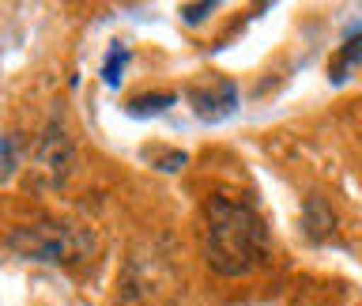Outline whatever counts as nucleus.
<instances>
[{
    "instance_id": "nucleus-1",
    "label": "nucleus",
    "mask_w": 362,
    "mask_h": 306,
    "mask_svg": "<svg viewBox=\"0 0 362 306\" xmlns=\"http://www.w3.org/2000/svg\"><path fill=\"white\" fill-rule=\"evenodd\" d=\"M204 249L219 276H245L272 261V234L253 204L211 197L204 208Z\"/></svg>"
},
{
    "instance_id": "nucleus-2",
    "label": "nucleus",
    "mask_w": 362,
    "mask_h": 306,
    "mask_svg": "<svg viewBox=\"0 0 362 306\" xmlns=\"http://www.w3.org/2000/svg\"><path fill=\"white\" fill-rule=\"evenodd\" d=\"M8 249L23 261L76 268L95 257V234L79 223H68V220H38V223L16 227L8 234Z\"/></svg>"
},
{
    "instance_id": "nucleus-3",
    "label": "nucleus",
    "mask_w": 362,
    "mask_h": 306,
    "mask_svg": "<svg viewBox=\"0 0 362 306\" xmlns=\"http://www.w3.org/2000/svg\"><path fill=\"white\" fill-rule=\"evenodd\" d=\"M76 163V147L72 140H68L64 132V121H49L38 140V152H34V166L42 170V181L45 186H61V181L68 178V170H72Z\"/></svg>"
},
{
    "instance_id": "nucleus-4",
    "label": "nucleus",
    "mask_w": 362,
    "mask_h": 306,
    "mask_svg": "<svg viewBox=\"0 0 362 306\" xmlns=\"http://www.w3.org/2000/svg\"><path fill=\"white\" fill-rule=\"evenodd\" d=\"M189 102L200 121H223L238 110V87L230 79H211V84L189 87Z\"/></svg>"
},
{
    "instance_id": "nucleus-5",
    "label": "nucleus",
    "mask_w": 362,
    "mask_h": 306,
    "mask_svg": "<svg viewBox=\"0 0 362 306\" xmlns=\"http://www.w3.org/2000/svg\"><path fill=\"white\" fill-rule=\"evenodd\" d=\"M302 231L313 238V242H325L328 234L336 231V215L332 208L321 200V197H310L305 200V212H302Z\"/></svg>"
},
{
    "instance_id": "nucleus-6",
    "label": "nucleus",
    "mask_w": 362,
    "mask_h": 306,
    "mask_svg": "<svg viewBox=\"0 0 362 306\" xmlns=\"http://www.w3.org/2000/svg\"><path fill=\"white\" fill-rule=\"evenodd\" d=\"M170 106H174V95L158 91V95H136L132 102H124V113H129V118H158V113H166Z\"/></svg>"
},
{
    "instance_id": "nucleus-7",
    "label": "nucleus",
    "mask_w": 362,
    "mask_h": 306,
    "mask_svg": "<svg viewBox=\"0 0 362 306\" xmlns=\"http://www.w3.org/2000/svg\"><path fill=\"white\" fill-rule=\"evenodd\" d=\"M129 45L124 42H113L110 50H106V61H102V84L106 87H121V76H124V68H129Z\"/></svg>"
},
{
    "instance_id": "nucleus-8",
    "label": "nucleus",
    "mask_w": 362,
    "mask_h": 306,
    "mask_svg": "<svg viewBox=\"0 0 362 306\" xmlns=\"http://www.w3.org/2000/svg\"><path fill=\"white\" fill-rule=\"evenodd\" d=\"M358 50H362V42H358V27H351V34L344 38V50H339L336 64H332V84H344V79L351 76V68L358 64Z\"/></svg>"
},
{
    "instance_id": "nucleus-9",
    "label": "nucleus",
    "mask_w": 362,
    "mask_h": 306,
    "mask_svg": "<svg viewBox=\"0 0 362 306\" xmlns=\"http://www.w3.org/2000/svg\"><path fill=\"white\" fill-rule=\"evenodd\" d=\"M16 152H19L16 136H4V140H0V178H8V170L16 166Z\"/></svg>"
},
{
    "instance_id": "nucleus-10",
    "label": "nucleus",
    "mask_w": 362,
    "mask_h": 306,
    "mask_svg": "<svg viewBox=\"0 0 362 306\" xmlns=\"http://www.w3.org/2000/svg\"><path fill=\"white\" fill-rule=\"evenodd\" d=\"M208 11H215L211 0H204V4H181V19H185V23H200V19H208Z\"/></svg>"
}]
</instances>
